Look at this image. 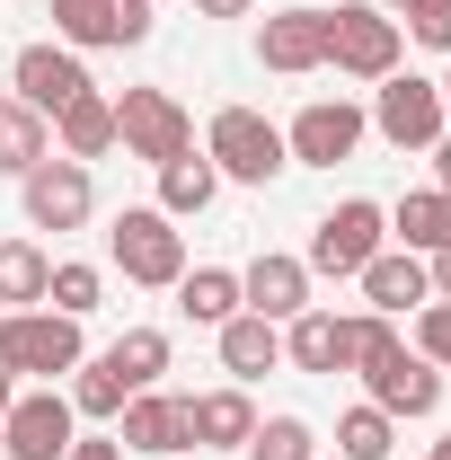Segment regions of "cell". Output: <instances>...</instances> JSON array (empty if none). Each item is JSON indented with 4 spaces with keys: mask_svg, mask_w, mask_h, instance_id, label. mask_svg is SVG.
<instances>
[{
    "mask_svg": "<svg viewBox=\"0 0 451 460\" xmlns=\"http://www.w3.org/2000/svg\"><path fill=\"white\" fill-rule=\"evenodd\" d=\"M372 9H390V18H398V9H407V0H372Z\"/></svg>",
    "mask_w": 451,
    "mask_h": 460,
    "instance_id": "ab89813d",
    "label": "cell"
},
{
    "mask_svg": "<svg viewBox=\"0 0 451 460\" xmlns=\"http://www.w3.org/2000/svg\"><path fill=\"white\" fill-rule=\"evenodd\" d=\"M363 390H372L381 416H434V407H443V372H434L416 345H390V354L363 372Z\"/></svg>",
    "mask_w": 451,
    "mask_h": 460,
    "instance_id": "7c38bea8",
    "label": "cell"
},
{
    "mask_svg": "<svg viewBox=\"0 0 451 460\" xmlns=\"http://www.w3.org/2000/svg\"><path fill=\"white\" fill-rule=\"evenodd\" d=\"M115 443L124 452H186V399H160V390H133L124 416H115Z\"/></svg>",
    "mask_w": 451,
    "mask_h": 460,
    "instance_id": "e0dca14e",
    "label": "cell"
},
{
    "mask_svg": "<svg viewBox=\"0 0 451 460\" xmlns=\"http://www.w3.org/2000/svg\"><path fill=\"white\" fill-rule=\"evenodd\" d=\"M434 186L451 195V124H443V142H434Z\"/></svg>",
    "mask_w": 451,
    "mask_h": 460,
    "instance_id": "d590c367",
    "label": "cell"
},
{
    "mask_svg": "<svg viewBox=\"0 0 451 460\" xmlns=\"http://www.w3.org/2000/svg\"><path fill=\"white\" fill-rule=\"evenodd\" d=\"M45 301H54L62 319H89V310L107 301V275H98V266H54V275H45Z\"/></svg>",
    "mask_w": 451,
    "mask_h": 460,
    "instance_id": "4dcf8cb0",
    "label": "cell"
},
{
    "mask_svg": "<svg viewBox=\"0 0 451 460\" xmlns=\"http://www.w3.org/2000/svg\"><path fill=\"white\" fill-rule=\"evenodd\" d=\"M381 239H390V213H381L372 195H345L337 213L310 230V257H301V266H310V275H363V266L381 257Z\"/></svg>",
    "mask_w": 451,
    "mask_h": 460,
    "instance_id": "8992f818",
    "label": "cell"
},
{
    "mask_svg": "<svg viewBox=\"0 0 451 460\" xmlns=\"http://www.w3.org/2000/svg\"><path fill=\"white\" fill-rule=\"evenodd\" d=\"M248 460H319V434L301 425V416H257V434L239 443Z\"/></svg>",
    "mask_w": 451,
    "mask_h": 460,
    "instance_id": "f546056e",
    "label": "cell"
},
{
    "mask_svg": "<svg viewBox=\"0 0 451 460\" xmlns=\"http://www.w3.org/2000/svg\"><path fill=\"white\" fill-rule=\"evenodd\" d=\"M151 9H160V0H151Z\"/></svg>",
    "mask_w": 451,
    "mask_h": 460,
    "instance_id": "b9f144b4",
    "label": "cell"
},
{
    "mask_svg": "<svg viewBox=\"0 0 451 460\" xmlns=\"http://www.w3.org/2000/svg\"><path fill=\"white\" fill-rule=\"evenodd\" d=\"M425 284H434V301H451V248H434V257H425Z\"/></svg>",
    "mask_w": 451,
    "mask_h": 460,
    "instance_id": "e575fe53",
    "label": "cell"
},
{
    "mask_svg": "<svg viewBox=\"0 0 451 460\" xmlns=\"http://www.w3.org/2000/svg\"><path fill=\"white\" fill-rule=\"evenodd\" d=\"M416 354H425L434 372H451V301H425V310H416Z\"/></svg>",
    "mask_w": 451,
    "mask_h": 460,
    "instance_id": "d6a6232c",
    "label": "cell"
},
{
    "mask_svg": "<svg viewBox=\"0 0 451 460\" xmlns=\"http://www.w3.org/2000/svg\"><path fill=\"white\" fill-rule=\"evenodd\" d=\"M310 284H319V275H310V266H301V257H283V248H266V257H248V266H239V310H257V319H301V310H310Z\"/></svg>",
    "mask_w": 451,
    "mask_h": 460,
    "instance_id": "4fadbf2b",
    "label": "cell"
},
{
    "mask_svg": "<svg viewBox=\"0 0 451 460\" xmlns=\"http://www.w3.org/2000/svg\"><path fill=\"white\" fill-rule=\"evenodd\" d=\"M71 434H80V416H71L62 390H18L9 416H0V452H9V460H62Z\"/></svg>",
    "mask_w": 451,
    "mask_h": 460,
    "instance_id": "9c48e42d",
    "label": "cell"
},
{
    "mask_svg": "<svg viewBox=\"0 0 451 460\" xmlns=\"http://www.w3.org/2000/svg\"><path fill=\"white\" fill-rule=\"evenodd\" d=\"M213 195H222V169H213L204 151H177L169 169H160V213H169V222H195Z\"/></svg>",
    "mask_w": 451,
    "mask_h": 460,
    "instance_id": "7402d4cb",
    "label": "cell"
},
{
    "mask_svg": "<svg viewBox=\"0 0 451 460\" xmlns=\"http://www.w3.org/2000/svg\"><path fill=\"white\" fill-rule=\"evenodd\" d=\"M177 310H186L195 328L239 319V275H230V266H186V275H177Z\"/></svg>",
    "mask_w": 451,
    "mask_h": 460,
    "instance_id": "603a6c76",
    "label": "cell"
},
{
    "mask_svg": "<svg viewBox=\"0 0 451 460\" xmlns=\"http://www.w3.org/2000/svg\"><path fill=\"white\" fill-rule=\"evenodd\" d=\"M36 160H54V133H45V115L18 107V98H0V177H27Z\"/></svg>",
    "mask_w": 451,
    "mask_h": 460,
    "instance_id": "cb8c5ba5",
    "label": "cell"
},
{
    "mask_svg": "<svg viewBox=\"0 0 451 460\" xmlns=\"http://www.w3.org/2000/svg\"><path fill=\"white\" fill-rule=\"evenodd\" d=\"M124 399H133V381L115 372L107 354H89V363L71 372V416H124Z\"/></svg>",
    "mask_w": 451,
    "mask_h": 460,
    "instance_id": "4316f807",
    "label": "cell"
},
{
    "mask_svg": "<svg viewBox=\"0 0 451 460\" xmlns=\"http://www.w3.org/2000/svg\"><path fill=\"white\" fill-rule=\"evenodd\" d=\"M398 54H407V36H398L390 9H372V0L328 9V62H337V71H354V80H390Z\"/></svg>",
    "mask_w": 451,
    "mask_h": 460,
    "instance_id": "277c9868",
    "label": "cell"
},
{
    "mask_svg": "<svg viewBox=\"0 0 451 460\" xmlns=\"http://www.w3.org/2000/svg\"><path fill=\"white\" fill-rule=\"evenodd\" d=\"M398 36H416V45L451 54V0H407V9H398Z\"/></svg>",
    "mask_w": 451,
    "mask_h": 460,
    "instance_id": "1f68e13d",
    "label": "cell"
},
{
    "mask_svg": "<svg viewBox=\"0 0 451 460\" xmlns=\"http://www.w3.org/2000/svg\"><path fill=\"white\" fill-rule=\"evenodd\" d=\"M319 460H328V452H319Z\"/></svg>",
    "mask_w": 451,
    "mask_h": 460,
    "instance_id": "7bdbcfd3",
    "label": "cell"
},
{
    "mask_svg": "<svg viewBox=\"0 0 451 460\" xmlns=\"http://www.w3.org/2000/svg\"><path fill=\"white\" fill-rule=\"evenodd\" d=\"M62 460H124V443H115V434H71Z\"/></svg>",
    "mask_w": 451,
    "mask_h": 460,
    "instance_id": "836d02e7",
    "label": "cell"
},
{
    "mask_svg": "<svg viewBox=\"0 0 451 460\" xmlns=\"http://www.w3.org/2000/svg\"><path fill=\"white\" fill-rule=\"evenodd\" d=\"M283 363L292 372H345V319L337 310H301V319H283Z\"/></svg>",
    "mask_w": 451,
    "mask_h": 460,
    "instance_id": "ac0fdd59",
    "label": "cell"
},
{
    "mask_svg": "<svg viewBox=\"0 0 451 460\" xmlns=\"http://www.w3.org/2000/svg\"><path fill=\"white\" fill-rule=\"evenodd\" d=\"M54 142H62V160H98V151H115V98H107V89L71 98V107L54 115Z\"/></svg>",
    "mask_w": 451,
    "mask_h": 460,
    "instance_id": "ffe728a7",
    "label": "cell"
},
{
    "mask_svg": "<svg viewBox=\"0 0 451 460\" xmlns=\"http://www.w3.org/2000/svg\"><path fill=\"white\" fill-rule=\"evenodd\" d=\"M115 142H124L133 160L169 169L177 151H195V115L177 107L169 89H124V98H115Z\"/></svg>",
    "mask_w": 451,
    "mask_h": 460,
    "instance_id": "5b68a950",
    "label": "cell"
},
{
    "mask_svg": "<svg viewBox=\"0 0 451 460\" xmlns=\"http://www.w3.org/2000/svg\"><path fill=\"white\" fill-rule=\"evenodd\" d=\"M204 160H213L230 186H266V177L292 169V151H283V124H266L257 107H222V115H213V133H204Z\"/></svg>",
    "mask_w": 451,
    "mask_h": 460,
    "instance_id": "7a4b0ae2",
    "label": "cell"
},
{
    "mask_svg": "<svg viewBox=\"0 0 451 460\" xmlns=\"http://www.w3.org/2000/svg\"><path fill=\"white\" fill-rule=\"evenodd\" d=\"M257 434V399L230 381V390H204V399H186V452H239Z\"/></svg>",
    "mask_w": 451,
    "mask_h": 460,
    "instance_id": "9a60e30c",
    "label": "cell"
},
{
    "mask_svg": "<svg viewBox=\"0 0 451 460\" xmlns=\"http://www.w3.org/2000/svg\"><path fill=\"white\" fill-rule=\"evenodd\" d=\"M398 452V416H381V407H345L337 416V460H390Z\"/></svg>",
    "mask_w": 451,
    "mask_h": 460,
    "instance_id": "484cf974",
    "label": "cell"
},
{
    "mask_svg": "<svg viewBox=\"0 0 451 460\" xmlns=\"http://www.w3.org/2000/svg\"><path fill=\"white\" fill-rule=\"evenodd\" d=\"M98 80H89V62L71 54V45H27V54L9 62V98L36 115H62L71 98H89Z\"/></svg>",
    "mask_w": 451,
    "mask_h": 460,
    "instance_id": "8fae6325",
    "label": "cell"
},
{
    "mask_svg": "<svg viewBox=\"0 0 451 460\" xmlns=\"http://www.w3.org/2000/svg\"><path fill=\"white\" fill-rule=\"evenodd\" d=\"M381 98H372V133L390 142V151H434L443 142V89L434 80H416V71H390V80H372Z\"/></svg>",
    "mask_w": 451,
    "mask_h": 460,
    "instance_id": "52a82bcc",
    "label": "cell"
},
{
    "mask_svg": "<svg viewBox=\"0 0 451 460\" xmlns=\"http://www.w3.org/2000/svg\"><path fill=\"white\" fill-rule=\"evenodd\" d=\"M54 45H115V0H54Z\"/></svg>",
    "mask_w": 451,
    "mask_h": 460,
    "instance_id": "f1b7e54d",
    "label": "cell"
},
{
    "mask_svg": "<svg viewBox=\"0 0 451 460\" xmlns=\"http://www.w3.org/2000/svg\"><path fill=\"white\" fill-rule=\"evenodd\" d=\"M283 363V328L275 319H257V310H239V319H222V372L248 390L257 372H275Z\"/></svg>",
    "mask_w": 451,
    "mask_h": 460,
    "instance_id": "d6986e66",
    "label": "cell"
},
{
    "mask_svg": "<svg viewBox=\"0 0 451 460\" xmlns=\"http://www.w3.org/2000/svg\"><path fill=\"white\" fill-rule=\"evenodd\" d=\"M434 89H443V115H451V71H443V80H434Z\"/></svg>",
    "mask_w": 451,
    "mask_h": 460,
    "instance_id": "f35d334b",
    "label": "cell"
},
{
    "mask_svg": "<svg viewBox=\"0 0 451 460\" xmlns=\"http://www.w3.org/2000/svg\"><path fill=\"white\" fill-rule=\"evenodd\" d=\"M18 204H27V230H80L98 213L89 160H36V169L18 177Z\"/></svg>",
    "mask_w": 451,
    "mask_h": 460,
    "instance_id": "ba28073f",
    "label": "cell"
},
{
    "mask_svg": "<svg viewBox=\"0 0 451 460\" xmlns=\"http://www.w3.org/2000/svg\"><path fill=\"white\" fill-rule=\"evenodd\" d=\"M372 133V115L345 107V98H310V107L283 124V151L301 160V169H337V160H354V142Z\"/></svg>",
    "mask_w": 451,
    "mask_h": 460,
    "instance_id": "30bf717a",
    "label": "cell"
},
{
    "mask_svg": "<svg viewBox=\"0 0 451 460\" xmlns=\"http://www.w3.org/2000/svg\"><path fill=\"white\" fill-rule=\"evenodd\" d=\"M107 257L124 266V284L177 292V275H186V230H177L160 204H124L115 230H107Z\"/></svg>",
    "mask_w": 451,
    "mask_h": 460,
    "instance_id": "6da1fadb",
    "label": "cell"
},
{
    "mask_svg": "<svg viewBox=\"0 0 451 460\" xmlns=\"http://www.w3.org/2000/svg\"><path fill=\"white\" fill-rule=\"evenodd\" d=\"M354 284H363V310H381V319H407V310H425V301H434L425 257H416V248H381Z\"/></svg>",
    "mask_w": 451,
    "mask_h": 460,
    "instance_id": "2e32d148",
    "label": "cell"
},
{
    "mask_svg": "<svg viewBox=\"0 0 451 460\" xmlns=\"http://www.w3.org/2000/svg\"><path fill=\"white\" fill-rule=\"evenodd\" d=\"M390 230H398V248H416V257L451 248V195H443V186H416V195H398V204H390Z\"/></svg>",
    "mask_w": 451,
    "mask_h": 460,
    "instance_id": "44dd1931",
    "label": "cell"
},
{
    "mask_svg": "<svg viewBox=\"0 0 451 460\" xmlns=\"http://www.w3.org/2000/svg\"><path fill=\"white\" fill-rule=\"evenodd\" d=\"M9 399H18V372H9V363H0V416H9Z\"/></svg>",
    "mask_w": 451,
    "mask_h": 460,
    "instance_id": "74e56055",
    "label": "cell"
},
{
    "mask_svg": "<svg viewBox=\"0 0 451 460\" xmlns=\"http://www.w3.org/2000/svg\"><path fill=\"white\" fill-rule=\"evenodd\" d=\"M434 460H451V434H443V443H434Z\"/></svg>",
    "mask_w": 451,
    "mask_h": 460,
    "instance_id": "60d3db41",
    "label": "cell"
},
{
    "mask_svg": "<svg viewBox=\"0 0 451 460\" xmlns=\"http://www.w3.org/2000/svg\"><path fill=\"white\" fill-rule=\"evenodd\" d=\"M257 62L301 80V71H328V9H275L257 27Z\"/></svg>",
    "mask_w": 451,
    "mask_h": 460,
    "instance_id": "5bb4252c",
    "label": "cell"
},
{
    "mask_svg": "<svg viewBox=\"0 0 451 460\" xmlns=\"http://www.w3.org/2000/svg\"><path fill=\"white\" fill-rule=\"evenodd\" d=\"M0 363H9V372H36V381L80 372V363H89L80 319H62V310H0Z\"/></svg>",
    "mask_w": 451,
    "mask_h": 460,
    "instance_id": "3957f363",
    "label": "cell"
},
{
    "mask_svg": "<svg viewBox=\"0 0 451 460\" xmlns=\"http://www.w3.org/2000/svg\"><path fill=\"white\" fill-rule=\"evenodd\" d=\"M45 275H54V257H45L36 239H0V301H9V310L45 301Z\"/></svg>",
    "mask_w": 451,
    "mask_h": 460,
    "instance_id": "d4e9b609",
    "label": "cell"
},
{
    "mask_svg": "<svg viewBox=\"0 0 451 460\" xmlns=\"http://www.w3.org/2000/svg\"><path fill=\"white\" fill-rule=\"evenodd\" d=\"M107 363L133 381V390H151V381L169 372V337H160V328H124V337L107 345Z\"/></svg>",
    "mask_w": 451,
    "mask_h": 460,
    "instance_id": "83f0119b",
    "label": "cell"
},
{
    "mask_svg": "<svg viewBox=\"0 0 451 460\" xmlns=\"http://www.w3.org/2000/svg\"><path fill=\"white\" fill-rule=\"evenodd\" d=\"M195 9H204V18H248L257 0H195Z\"/></svg>",
    "mask_w": 451,
    "mask_h": 460,
    "instance_id": "8d00e7d4",
    "label": "cell"
}]
</instances>
